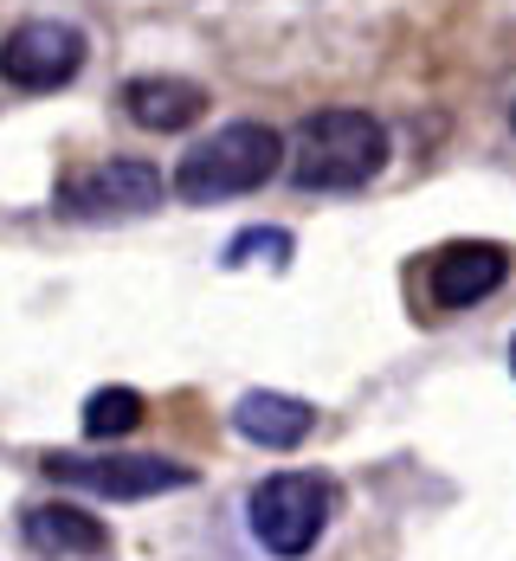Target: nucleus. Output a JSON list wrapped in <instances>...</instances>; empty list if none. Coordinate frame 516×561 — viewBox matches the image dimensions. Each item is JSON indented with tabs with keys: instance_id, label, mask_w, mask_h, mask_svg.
I'll return each instance as SVG.
<instances>
[{
	"instance_id": "39448f33",
	"label": "nucleus",
	"mask_w": 516,
	"mask_h": 561,
	"mask_svg": "<svg viewBox=\"0 0 516 561\" xmlns=\"http://www.w3.org/2000/svg\"><path fill=\"white\" fill-rule=\"evenodd\" d=\"M46 478L65 491H84V497H111V504H142V497H162V491H187L194 471L169 465V458H78V451H53L39 458Z\"/></svg>"
},
{
	"instance_id": "423d86ee",
	"label": "nucleus",
	"mask_w": 516,
	"mask_h": 561,
	"mask_svg": "<svg viewBox=\"0 0 516 561\" xmlns=\"http://www.w3.org/2000/svg\"><path fill=\"white\" fill-rule=\"evenodd\" d=\"M84 71V33L65 20H26L0 39V84L13 91H65Z\"/></svg>"
},
{
	"instance_id": "7ed1b4c3",
	"label": "nucleus",
	"mask_w": 516,
	"mask_h": 561,
	"mask_svg": "<svg viewBox=\"0 0 516 561\" xmlns=\"http://www.w3.org/2000/svg\"><path fill=\"white\" fill-rule=\"evenodd\" d=\"M330 510H336V491L317 478V471H272L252 484L245 497V523H252V542L278 561H303L323 529H330Z\"/></svg>"
},
{
	"instance_id": "9b49d317",
	"label": "nucleus",
	"mask_w": 516,
	"mask_h": 561,
	"mask_svg": "<svg viewBox=\"0 0 516 561\" xmlns=\"http://www.w3.org/2000/svg\"><path fill=\"white\" fill-rule=\"evenodd\" d=\"M142 426V393L136 388H98L84 400V439H123Z\"/></svg>"
},
{
	"instance_id": "f8f14e48",
	"label": "nucleus",
	"mask_w": 516,
	"mask_h": 561,
	"mask_svg": "<svg viewBox=\"0 0 516 561\" xmlns=\"http://www.w3.org/2000/svg\"><path fill=\"white\" fill-rule=\"evenodd\" d=\"M252 259H265V265H290V232H285V226H245L227 252H220V265H227V272L252 265Z\"/></svg>"
},
{
	"instance_id": "6e6552de",
	"label": "nucleus",
	"mask_w": 516,
	"mask_h": 561,
	"mask_svg": "<svg viewBox=\"0 0 516 561\" xmlns=\"http://www.w3.org/2000/svg\"><path fill=\"white\" fill-rule=\"evenodd\" d=\"M123 111H129L136 129H149V136H174V129H187V123L207 116V91L194 78L149 71V78H129L123 84Z\"/></svg>"
},
{
	"instance_id": "f257e3e1",
	"label": "nucleus",
	"mask_w": 516,
	"mask_h": 561,
	"mask_svg": "<svg viewBox=\"0 0 516 561\" xmlns=\"http://www.w3.org/2000/svg\"><path fill=\"white\" fill-rule=\"evenodd\" d=\"M388 169V129L368 111H310L290 129V181L303 194H355Z\"/></svg>"
},
{
	"instance_id": "1a4fd4ad",
	"label": "nucleus",
	"mask_w": 516,
	"mask_h": 561,
	"mask_svg": "<svg viewBox=\"0 0 516 561\" xmlns=\"http://www.w3.org/2000/svg\"><path fill=\"white\" fill-rule=\"evenodd\" d=\"M232 433L252 439V446H265V451H290L317 433V407L297 400V393L252 388V393H239V407H232Z\"/></svg>"
},
{
	"instance_id": "ddd939ff",
	"label": "nucleus",
	"mask_w": 516,
	"mask_h": 561,
	"mask_svg": "<svg viewBox=\"0 0 516 561\" xmlns=\"http://www.w3.org/2000/svg\"><path fill=\"white\" fill-rule=\"evenodd\" d=\"M511 375H516V336H511Z\"/></svg>"
},
{
	"instance_id": "9d476101",
	"label": "nucleus",
	"mask_w": 516,
	"mask_h": 561,
	"mask_svg": "<svg viewBox=\"0 0 516 561\" xmlns=\"http://www.w3.org/2000/svg\"><path fill=\"white\" fill-rule=\"evenodd\" d=\"M20 536L26 549L46 561H78V556H104L111 549V529L98 516H84L78 504H33L20 516Z\"/></svg>"
},
{
	"instance_id": "4468645a",
	"label": "nucleus",
	"mask_w": 516,
	"mask_h": 561,
	"mask_svg": "<svg viewBox=\"0 0 516 561\" xmlns=\"http://www.w3.org/2000/svg\"><path fill=\"white\" fill-rule=\"evenodd\" d=\"M511 129H516V111H511Z\"/></svg>"
},
{
	"instance_id": "0eeeda50",
	"label": "nucleus",
	"mask_w": 516,
	"mask_h": 561,
	"mask_svg": "<svg viewBox=\"0 0 516 561\" xmlns=\"http://www.w3.org/2000/svg\"><path fill=\"white\" fill-rule=\"evenodd\" d=\"M504 278H511V252L491 245V239H452L426 265V290H433L439 310H471V304H484Z\"/></svg>"
},
{
	"instance_id": "20e7f679",
	"label": "nucleus",
	"mask_w": 516,
	"mask_h": 561,
	"mask_svg": "<svg viewBox=\"0 0 516 561\" xmlns=\"http://www.w3.org/2000/svg\"><path fill=\"white\" fill-rule=\"evenodd\" d=\"M174 181H162L156 162H136V156H111L98 169H78L58 181V220L71 226H116V220H142L162 207Z\"/></svg>"
},
{
	"instance_id": "f03ea898",
	"label": "nucleus",
	"mask_w": 516,
	"mask_h": 561,
	"mask_svg": "<svg viewBox=\"0 0 516 561\" xmlns=\"http://www.w3.org/2000/svg\"><path fill=\"white\" fill-rule=\"evenodd\" d=\"M278 169H290V149L272 123H227L220 136L194 142L174 162V194L187 207H220L239 194H259Z\"/></svg>"
}]
</instances>
